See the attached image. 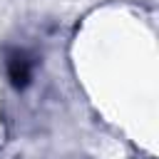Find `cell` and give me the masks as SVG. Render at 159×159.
I'll return each instance as SVG.
<instances>
[{
    "instance_id": "cell-1",
    "label": "cell",
    "mask_w": 159,
    "mask_h": 159,
    "mask_svg": "<svg viewBox=\"0 0 159 159\" xmlns=\"http://www.w3.org/2000/svg\"><path fill=\"white\" fill-rule=\"evenodd\" d=\"M5 70H7L12 87L25 89L32 77V60L25 50H7L5 52Z\"/></svg>"
}]
</instances>
